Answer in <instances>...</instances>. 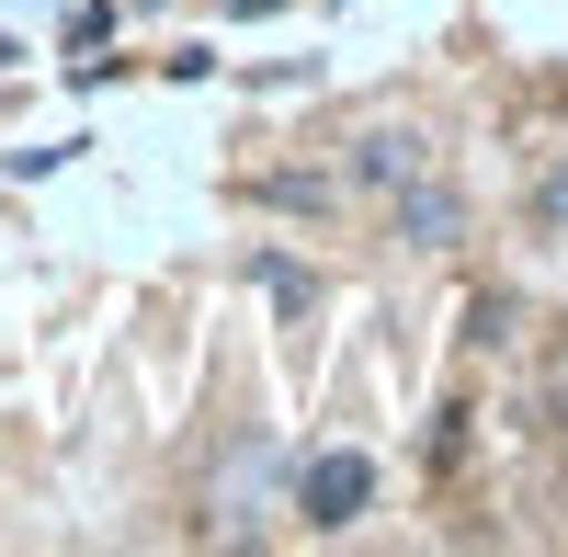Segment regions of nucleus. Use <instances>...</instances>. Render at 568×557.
<instances>
[{
	"label": "nucleus",
	"instance_id": "20e7f679",
	"mask_svg": "<svg viewBox=\"0 0 568 557\" xmlns=\"http://www.w3.org/2000/svg\"><path fill=\"white\" fill-rule=\"evenodd\" d=\"M262 205H284V216H318V205H329V182H318V171H273V182H262Z\"/></svg>",
	"mask_w": 568,
	"mask_h": 557
},
{
	"label": "nucleus",
	"instance_id": "7ed1b4c3",
	"mask_svg": "<svg viewBox=\"0 0 568 557\" xmlns=\"http://www.w3.org/2000/svg\"><path fill=\"white\" fill-rule=\"evenodd\" d=\"M387 216H398L409 251H455V240H466V194H455L444 171H409L398 194H387Z\"/></svg>",
	"mask_w": 568,
	"mask_h": 557
},
{
	"label": "nucleus",
	"instance_id": "f03ea898",
	"mask_svg": "<svg viewBox=\"0 0 568 557\" xmlns=\"http://www.w3.org/2000/svg\"><path fill=\"white\" fill-rule=\"evenodd\" d=\"M409 171H433V136H420V125H364L353 160H342V182H353V194H375V205H387Z\"/></svg>",
	"mask_w": 568,
	"mask_h": 557
},
{
	"label": "nucleus",
	"instance_id": "39448f33",
	"mask_svg": "<svg viewBox=\"0 0 568 557\" xmlns=\"http://www.w3.org/2000/svg\"><path fill=\"white\" fill-rule=\"evenodd\" d=\"M262 296L307 318V307H318V273H296V262H273V251H262Z\"/></svg>",
	"mask_w": 568,
	"mask_h": 557
},
{
	"label": "nucleus",
	"instance_id": "0eeeda50",
	"mask_svg": "<svg viewBox=\"0 0 568 557\" xmlns=\"http://www.w3.org/2000/svg\"><path fill=\"white\" fill-rule=\"evenodd\" d=\"M227 12H273V0H227Z\"/></svg>",
	"mask_w": 568,
	"mask_h": 557
},
{
	"label": "nucleus",
	"instance_id": "423d86ee",
	"mask_svg": "<svg viewBox=\"0 0 568 557\" xmlns=\"http://www.w3.org/2000/svg\"><path fill=\"white\" fill-rule=\"evenodd\" d=\"M535 227H568V160L535 171Z\"/></svg>",
	"mask_w": 568,
	"mask_h": 557
},
{
	"label": "nucleus",
	"instance_id": "f257e3e1",
	"mask_svg": "<svg viewBox=\"0 0 568 557\" xmlns=\"http://www.w3.org/2000/svg\"><path fill=\"white\" fill-rule=\"evenodd\" d=\"M364 513H375V455L329 444V455L296 467V524H307V535H342V524H364Z\"/></svg>",
	"mask_w": 568,
	"mask_h": 557
}]
</instances>
